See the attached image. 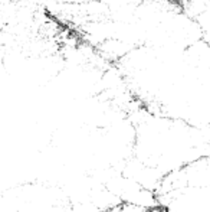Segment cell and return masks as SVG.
<instances>
[{
    "label": "cell",
    "mask_w": 210,
    "mask_h": 212,
    "mask_svg": "<svg viewBox=\"0 0 210 212\" xmlns=\"http://www.w3.org/2000/svg\"><path fill=\"white\" fill-rule=\"evenodd\" d=\"M166 212H210V186H184L157 193Z\"/></svg>",
    "instance_id": "1"
}]
</instances>
